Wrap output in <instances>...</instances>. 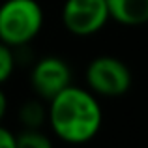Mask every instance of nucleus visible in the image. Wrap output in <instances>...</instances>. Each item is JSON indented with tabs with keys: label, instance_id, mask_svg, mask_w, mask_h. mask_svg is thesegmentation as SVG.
I'll return each mask as SVG.
<instances>
[{
	"label": "nucleus",
	"instance_id": "nucleus-11",
	"mask_svg": "<svg viewBox=\"0 0 148 148\" xmlns=\"http://www.w3.org/2000/svg\"><path fill=\"white\" fill-rule=\"evenodd\" d=\"M6 107H8V99H6V94H4V92L0 90V120L4 118V114H6Z\"/></svg>",
	"mask_w": 148,
	"mask_h": 148
},
{
	"label": "nucleus",
	"instance_id": "nucleus-2",
	"mask_svg": "<svg viewBox=\"0 0 148 148\" xmlns=\"http://www.w3.org/2000/svg\"><path fill=\"white\" fill-rule=\"evenodd\" d=\"M43 26V10L36 0H6L0 6V41L21 47L32 41Z\"/></svg>",
	"mask_w": 148,
	"mask_h": 148
},
{
	"label": "nucleus",
	"instance_id": "nucleus-8",
	"mask_svg": "<svg viewBox=\"0 0 148 148\" xmlns=\"http://www.w3.org/2000/svg\"><path fill=\"white\" fill-rule=\"evenodd\" d=\"M51 141L40 127H25L15 135V148H49Z\"/></svg>",
	"mask_w": 148,
	"mask_h": 148
},
{
	"label": "nucleus",
	"instance_id": "nucleus-9",
	"mask_svg": "<svg viewBox=\"0 0 148 148\" xmlns=\"http://www.w3.org/2000/svg\"><path fill=\"white\" fill-rule=\"evenodd\" d=\"M13 68H15L13 47H10V45H6V43L0 41V84L11 77Z\"/></svg>",
	"mask_w": 148,
	"mask_h": 148
},
{
	"label": "nucleus",
	"instance_id": "nucleus-7",
	"mask_svg": "<svg viewBox=\"0 0 148 148\" xmlns=\"http://www.w3.org/2000/svg\"><path fill=\"white\" fill-rule=\"evenodd\" d=\"M19 120L25 127H41V124L47 120V107L36 99L26 101L19 111Z\"/></svg>",
	"mask_w": 148,
	"mask_h": 148
},
{
	"label": "nucleus",
	"instance_id": "nucleus-5",
	"mask_svg": "<svg viewBox=\"0 0 148 148\" xmlns=\"http://www.w3.org/2000/svg\"><path fill=\"white\" fill-rule=\"evenodd\" d=\"M30 83L38 96L49 101L53 96H56L60 90L71 84V69L62 58L45 56L34 66Z\"/></svg>",
	"mask_w": 148,
	"mask_h": 148
},
{
	"label": "nucleus",
	"instance_id": "nucleus-3",
	"mask_svg": "<svg viewBox=\"0 0 148 148\" xmlns=\"http://www.w3.org/2000/svg\"><path fill=\"white\" fill-rule=\"evenodd\" d=\"M86 83L94 94L105 98L124 96L131 88V71L116 56H96L86 68Z\"/></svg>",
	"mask_w": 148,
	"mask_h": 148
},
{
	"label": "nucleus",
	"instance_id": "nucleus-1",
	"mask_svg": "<svg viewBox=\"0 0 148 148\" xmlns=\"http://www.w3.org/2000/svg\"><path fill=\"white\" fill-rule=\"evenodd\" d=\"M47 120L58 139L81 145L98 135L103 112L92 92L69 84L49 99Z\"/></svg>",
	"mask_w": 148,
	"mask_h": 148
},
{
	"label": "nucleus",
	"instance_id": "nucleus-6",
	"mask_svg": "<svg viewBox=\"0 0 148 148\" xmlns=\"http://www.w3.org/2000/svg\"><path fill=\"white\" fill-rule=\"evenodd\" d=\"M109 17L126 26L148 23V0H105Z\"/></svg>",
	"mask_w": 148,
	"mask_h": 148
},
{
	"label": "nucleus",
	"instance_id": "nucleus-4",
	"mask_svg": "<svg viewBox=\"0 0 148 148\" xmlns=\"http://www.w3.org/2000/svg\"><path fill=\"white\" fill-rule=\"evenodd\" d=\"M105 0H66L62 8V23L75 36H92L109 21Z\"/></svg>",
	"mask_w": 148,
	"mask_h": 148
},
{
	"label": "nucleus",
	"instance_id": "nucleus-10",
	"mask_svg": "<svg viewBox=\"0 0 148 148\" xmlns=\"http://www.w3.org/2000/svg\"><path fill=\"white\" fill-rule=\"evenodd\" d=\"M0 148H15V135L0 124Z\"/></svg>",
	"mask_w": 148,
	"mask_h": 148
}]
</instances>
